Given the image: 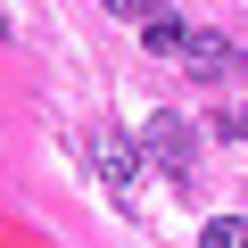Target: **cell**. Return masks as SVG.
<instances>
[{"label": "cell", "instance_id": "1", "mask_svg": "<svg viewBox=\"0 0 248 248\" xmlns=\"http://www.w3.org/2000/svg\"><path fill=\"white\" fill-rule=\"evenodd\" d=\"M91 166H99V182H108V190H116L124 207L141 199V149L124 141L116 124H99V133H91Z\"/></svg>", "mask_w": 248, "mask_h": 248}, {"label": "cell", "instance_id": "2", "mask_svg": "<svg viewBox=\"0 0 248 248\" xmlns=\"http://www.w3.org/2000/svg\"><path fill=\"white\" fill-rule=\"evenodd\" d=\"M141 149H149L166 174H190V124H182L174 108H157V116L141 124Z\"/></svg>", "mask_w": 248, "mask_h": 248}, {"label": "cell", "instance_id": "3", "mask_svg": "<svg viewBox=\"0 0 248 248\" xmlns=\"http://www.w3.org/2000/svg\"><path fill=\"white\" fill-rule=\"evenodd\" d=\"M182 66H190L199 83H223V66H232V42H223V33H190V50H182Z\"/></svg>", "mask_w": 248, "mask_h": 248}, {"label": "cell", "instance_id": "4", "mask_svg": "<svg viewBox=\"0 0 248 248\" xmlns=\"http://www.w3.org/2000/svg\"><path fill=\"white\" fill-rule=\"evenodd\" d=\"M141 42H149L157 58H182V50H190V25H182V17H149V33H141Z\"/></svg>", "mask_w": 248, "mask_h": 248}, {"label": "cell", "instance_id": "5", "mask_svg": "<svg viewBox=\"0 0 248 248\" xmlns=\"http://www.w3.org/2000/svg\"><path fill=\"white\" fill-rule=\"evenodd\" d=\"M199 248H248V215H215L199 232Z\"/></svg>", "mask_w": 248, "mask_h": 248}, {"label": "cell", "instance_id": "6", "mask_svg": "<svg viewBox=\"0 0 248 248\" xmlns=\"http://www.w3.org/2000/svg\"><path fill=\"white\" fill-rule=\"evenodd\" d=\"M108 9H116V17H141V25H149V17H166L157 0H108Z\"/></svg>", "mask_w": 248, "mask_h": 248}, {"label": "cell", "instance_id": "7", "mask_svg": "<svg viewBox=\"0 0 248 248\" xmlns=\"http://www.w3.org/2000/svg\"><path fill=\"white\" fill-rule=\"evenodd\" d=\"M0 33H9V17H0Z\"/></svg>", "mask_w": 248, "mask_h": 248}, {"label": "cell", "instance_id": "8", "mask_svg": "<svg viewBox=\"0 0 248 248\" xmlns=\"http://www.w3.org/2000/svg\"><path fill=\"white\" fill-rule=\"evenodd\" d=\"M240 50H248V42H240Z\"/></svg>", "mask_w": 248, "mask_h": 248}]
</instances>
